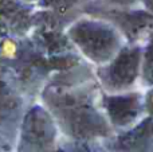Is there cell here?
<instances>
[{
    "label": "cell",
    "instance_id": "1",
    "mask_svg": "<svg viewBox=\"0 0 153 152\" xmlns=\"http://www.w3.org/2000/svg\"><path fill=\"white\" fill-rule=\"evenodd\" d=\"M43 101L54 120L73 139L91 140L110 133L108 121L86 93L65 86H50L43 92Z\"/></svg>",
    "mask_w": 153,
    "mask_h": 152
},
{
    "label": "cell",
    "instance_id": "2",
    "mask_svg": "<svg viewBox=\"0 0 153 152\" xmlns=\"http://www.w3.org/2000/svg\"><path fill=\"white\" fill-rule=\"evenodd\" d=\"M67 37L94 63H108L121 48V37L113 26L100 20L82 19L69 28Z\"/></svg>",
    "mask_w": 153,
    "mask_h": 152
},
{
    "label": "cell",
    "instance_id": "3",
    "mask_svg": "<svg viewBox=\"0 0 153 152\" xmlns=\"http://www.w3.org/2000/svg\"><path fill=\"white\" fill-rule=\"evenodd\" d=\"M143 51L137 46L121 47L120 51L100 70L102 83L110 90L130 88L141 73Z\"/></svg>",
    "mask_w": 153,
    "mask_h": 152
},
{
    "label": "cell",
    "instance_id": "4",
    "mask_svg": "<svg viewBox=\"0 0 153 152\" xmlns=\"http://www.w3.org/2000/svg\"><path fill=\"white\" fill-rule=\"evenodd\" d=\"M56 128L54 117L42 107H34L22 121L19 150L47 151L54 148Z\"/></svg>",
    "mask_w": 153,
    "mask_h": 152
},
{
    "label": "cell",
    "instance_id": "5",
    "mask_svg": "<svg viewBox=\"0 0 153 152\" xmlns=\"http://www.w3.org/2000/svg\"><path fill=\"white\" fill-rule=\"evenodd\" d=\"M102 105L108 113L109 121L120 128L132 127L138 120L144 108L143 97L138 93L103 96Z\"/></svg>",
    "mask_w": 153,
    "mask_h": 152
},
{
    "label": "cell",
    "instance_id": "6",
    "mask_svg": "<svg viewBox=\"0 0 153 152\" xmlns=\"http://www.w3.org/2000/svg\"><path fill=\"white\" fill-rule=\"evenodd\" d=\"M130 40H138L153 30V13L145 11H108L103 13Z\"/></svg>",
    "mask_w": 153,
    "mask_h": 152
},
{
    "label": "cell",
    "instance_id": "7",
    "mask_svg": "<svg viewBox=\"0 0 153 152\" xmlns=\"http://www.w3.org/2000/svg\"><path fill=\"white\" fill-rule=\"evenodd\" d=\"M121 151H153V117L144 120L137 127L122 135L116 143Z\"/></svg>",
    "mask_w": 153,
    "mask_h": 152
},
{
    "label": "cell",
    "instance_id": "8",
    "mask_svg": "<svg viewBox=\"0 0 153 152\" xmlns=\"http://www.w3.org/2000/svg\"><path fill=\"white\" fill-rule=\"evenodd\" d=\"M18 110V97L12 93V89L4 81L3 75H0V125L4 127L7 123H15Z\"/></svg>",
    "mask_w": 153,
    "mask_h": 152
},
{
    "label": "cell",
    "instance_id": "9",
    "mask_svg": "<svg viewBox=\"0 0 153 152\" xmlns=\"http://www.w3.org/2000/svg\"><path fill=\"white\" fill-rule=\"evenodd\" d=\"M0 18L12 22L13 24H23L28 20V7H24L20 0H0Z\"/></svg>",
    "mask_w": 153,
    "mask_h": 152
},
{
    "label": "cell",
    "instance_id": "10",
    "mask_svg": "<svg viewBox=\"0 0 153 152\" xmlns=\"http://www.w3.org/2000/svg\"><path fill=\"white\" fill-rule=\"evenodd\" d=\"M141 73L145 85H153V30L141 59Z\"/></svg>",
    "mask_w": 153,
    "mask_h": 152
},
{
    "label": "cell",
    "instance_id": "11",
    "mask_svg": "<svg viewBox=\"0 0 153 152\" xmlns=\"http://www.w3.org/2000/svg\"><path fill=\"white\" fill-rule=\"evenodd\" d=\"M85 1L86 0H39V5L55 13H66Z\"/></svg>",
    "mask_w": 153,
    "mask_h": 152
},
{
    "label": "cell",
    "instance_id": "12",
    "mask_svg": "<svg viewBox=\"0 0 153 152\" xmlns=\"http://www.w3.org/2000/svg\"><path fill=\"white\" fill-rule=\"evenodd\" d=\"M144 107H145L148 115L153 117V89L151 92H148V94H146L145 101H144Z\"/></svg>",
    "mask_w": 153,
    "mask_h": 152
},
{
    "label": "cell",
    "instance_id": "13",
    "mask_svg": "<svg viewBox=\"0 0 153 152\" xmlns=\"http://www.w3.org/2000/svg\"><path fill=\"white\" fill-rule=\"evenodd\" d=\"M106 1L111 3L114 5H120V7H130V5L136 4L140 0H106Z\"/></svg>",
    "mask_w": 153,
    "mask_h": 152
},
{
    "label": "cell",
    "instance_id": "14",
    "mask_svg": "<svg viewBox=\"0 0 153 152\" xmlns=\"http://www.w3.org/2000/svg\"><path fill=\"white\" fill-rule=\"evenodd\" d=\"M144 4H145L146 10L153 13V0H144Z\"/></svg>",
    "mask_w": 153,
    "mask_h": 152
},
{
    "label": "cell",
    "instance_id": "15",
    "mask_svg": "<svg viewBox=\"0 0 153 152\" xmlns=\"http://www.w3.org/2000/svg\"><path fill=\"white\" fill-rule=\"evenodd\" d=\"M24 1H36V0H24Z\"/></svg>",
    "mask_w": 153,
    "mask_h": 152
}]
</instances>
